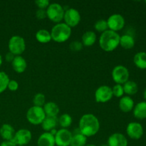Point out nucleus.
<instances>
[{
	"mask_svg": "<svg viewBox=\"0 0 146 146\" xmlns=\"http://www.w3.org/2000/svg\"><path fill=\"white\" fill-rule=\"evenodd\" d=\"M87 143V138L81 133H74L73 135L70 146H86Z\"/></svg>",
	"mask_w": 146,
	"mask_h": 146,
	"instance_id": "27",
	"label": "nucleus"
},
{
	"mask_svg": "<svg viewBox=\"0 0 146 146\" xmlns=\"http://www.w3.org/2000/svg\"><path fill=\"white\" fill-rule=\"evenodd\" d=\"M96 41V34L93 31H87L81 36V43L84 46H92Z\"/></svg>",
	"mask_w": 146,
	"mask_h": 146,
	"instance_id": "22",
	"label": "nucleus"
},
{
	"mask_svg": "<svg viewBox=\"0 0 146 146\" xmlns=\"http://www.w3.org/2000/svg\"><path fill=\"white\" fill-rule=\"evenodd\" d=\"M135 44V41L133 36L130 34H123L120 36L119 45L125 49H131L134 47Z\"/></svg>",
	"mask_w": 146,
	"mask_h": 146,
	"instance_id": "23",
	"label": "nucleus"
},
{
	"mask_svg": "<svg viewBox=\"0 0 146 146\" xmlns=\"http://www.w3.org/2000/svg\"><path fill=\"white\" fill-rule=\"evenodd\" d=\"M133 63L137 68L140 69H146V52L140 51L135 54Z\"/></svg>",
	"mask_w": 146,
	"mask_h": 146,
	"instance_id": "24",
	"label": "nucleus"
},
{
	"mask_svg": "<svg viewBox=\"0 0 146 146\" xmlns=\"http://www.w3.org/2000/svg\"><path fill=\"white\" fill-rule=\"evenodd\" d=\"M11 66L14 71L18 74H21L26 71L27 68V62L25 58L21 56H16L11 62Z\"/></svg>",
	"mask_w": 146,
	"mask_h": 146,
	"instance_id": "16",
	"label": "nucleus"
},
{
	"mask_svg": "<svg viewBox=\"0 0 146 146\" xmlns=\"http://www.w3.org/2000/svg\"><path fill=\"white\" fill-rule=\"evenodd\" d=\"M133 115L138 120H144L146 118V101L138 103L133 108Z\"/></svg>",
	"mask_w": 146,
	"mask_h": 146,
	"instance_id": "20",
	"label": "nucleus"
},
{
	"mask_svg": "<svg viewBox=\"0 0 146 146\" xmlns=\"http://www.w3.org/2000/svg\"><path fill=\"white\" fill-rule=\"evenodd\" d=\"M71 27L67 26L65 23L56 24L51 30V39L56 43H64L66 41L71 37Z\"/></svg>",
	"mask_w": 146,
	"mask_h": 146,
	"instance_id": "3",
	"label": "nucleus"
},
{
	"mask_svg": "<svg viewBox=\"0 0 146 146\" xmlns=\"http://www.w3.org/2000/svg\"><path fill=\"white\" fill-rule=\"evenodd\" d=\"M33 104L35 106L43 108L44 104H46V98L44 94H41V93H38V94H35L33 98Z\"/></svg>",
	"mask_w": 146,
	"mask_h": 146,
	"instance_id": "31",
	"label": "nucleus"
},
{
	"mask_svg": "<svg viewBox=\"0 0 146 146\" xmlns=\"http://www.w3.org/2000/svg\"><path fill=\"white\" fill-rule=\"evenodd\" d=\"M143 98H144V99H145V101H146V88L143 92Z\"/></svg>",
	"mask_w": 146,
	"mask_h": 146,
	"instance_id": "39",
	"label": "nucleus"
},
{
	"mask_svg": "<svg viewBox=\"0 0 146 146\" xmlns=\"http://www.w3.org/2000/svg\"><path fill=\"white\" fill-rule=\"evenodd\" d=\"M86 146H96V145H94V144H91H91H87V145Z\"/></svg>",
	"mask_w": 146,
	"mask_h": 146,
	"instance_id": "41",
	"label": "nucleus"
},
{
	"mask_svg": "<svg viewBox=\"0 0 146 146\" xmlns=\"http://www.w3.org/2000/svg\"><path fill=\"white\" fill-rule=\"evenodd\" d=\"M65 9L58 3H51L46 9L47 18L56 24H58L64 19Z\"/></svg>",
	"mask_w": 146,
	"mask_h": 146,
	"instance_id": "4",
	"label": "nucleus"
},
{
	"mask_svg": "<svg viewBox=\"0 0 146 146\" xmlns=\"http://www.w3.org/2000/svg\"><path fill=\"white\" fill-rule=\"evenodd\" d=\"M7 88L11 91H16L19 88V84L15 80H10L8 84Z\"/></svg>",
	"mask_w": 146,
	"mask_h": 146,
	"instance_id": "36",
	"label": "nucleus"
},
{
	"mask_svg": "<svg viewBox=\"0 0 146 146\" xmlns=\"http://www.w3.org/2000/svg\"><path fill=\"white\" fill-rule=\"evenodd\" d=\"M112 78L116 84L123 85L129 80L130 73L128 68L123 65H118L113 68Z\"/></svg>",
	"mask_w": 146,
	"mask_h": 146,
	"instance_id": "7",
	"label": "nucleus"
},
{
	"mask_svg": "<svg viewBox=\"0 0 146 146\" xmlns=\"http://www.w3.org/2000/svg\"><path fill=\"white\" fill-rule=\"evenodd\" d=\"M126 133L128 136L131 139L139 140L143 135V127L138 122H131L127 125Z\"/></svg>",
	"mask_w": 146,
	"mask_h": 146,
	"instance_id": "12",
	"label": "nucleus"
},
{
	"mask_svg": "<svg viewBox=\"0 0 146 146\" xmlns=\"http://www.w3.org/2000/svg\"><path fill=\"white\" fill-rule=\"evenodd\" d=\"M17 146H21V145H17Z\"/></svg>",
	"mask_w": 146,
	"mask_h": 146,
	"instance_id": "44",
	"label": "nucleus"
},
{
	"mask_svg": "<svg viewBox=\"0 0 146 146\" xmlns=\"http://www.w3.org/2000/svg\"><path fill=\"white\" fill-rule=\"evenodd\" d=\"M35 4L38 9H46L48 6H49L50 2L48 0H36L35 1Z\"/></svg>",
	"mask_w": 146,
	"mask_h": 146,
	"instance_id": "34",
	"label": "nucleus"
},
{
	"mask_svg": "<svg viewBox=\"0 0 146 146\" xmlns=\"http://www.w3.org/2000/svg\"><path fill=\"white\" fill-rule=\"evenodd\" d=\"M41 125L44 131L46 132H50L51 130L55 129L56 127L58 125V118L57 116H46Z\"/></svg>",
	"mask_w": 146,
	"mask_h": 146,
	"instance_id": "19",
	"label": "nucleus"
},
{
	"mask_svg": "<svg viewBox=\"0 0 146 146\" xmlns=\"http://www.w3.org/2000/svg\"><path fill=\"white\" fill-rule=\"evenodd\" d=\"M43 109L45 113L46 116L56 117L59 113V107L56 103L53 101L46 103L43 106Z\"/></svg>",
	"mask_w": 146,
	"mask_h": 146,
	"instance_id": "21",
	"label": "nucleus"
},
{
	"mask_svg": "<svg viewBox=\"0 0 146 146\" xmlns=\"http://www.w3.org/2000/svg\"><path fill=\"white\" fill-rule=\"evenodd\" d=\"M118 106H119V108L122 112L129 113L133 110L135 104H134L133 99L131 96H124L120 98Z\"/></svg>",
	"mask_w": 146,
	"mask_h": 146,
	"instance_id": "15",
	"label": "nucleus"
},
{
	"mask_svg": "<svg viewBox=\"0 0 146 146\" xmlns=\"http://www.w3.org/2000/svg\"><path fill=\"white\" fill-rule=\"evenodd\" d=\"M94 29L99 33H104L108 30L107 21L105 19H99L94 24Z\"/></svg>",
	"mask_w": 146,
	"mask_h": 146,
	"instance_id": "30",
	"label": "nucleus"
},
{
	"mask_svg": "<svg viewBox=\"0 0 146 146\" xmlns=\"http://www.w3.org/2000/svg\"><path fill=\"white\" fill-rule=\"evenodd\" d=\"M36 17L39 20H42L46 18V9H38L36 10Z\"/></svg>",
	"mask_w": 146,
	"mask_h": 146,
	"instance_id": "35",
	"label": "nucleus"
},
{
	"mask_svg": "<svg viewBox=\"0 0 146 146\" xmlns=\"http://www.w3.org/2000/svg\"><path fill=\"white\" fill-rule=\"evenodd\" d=\"M121 36L115 31L107 30L102 33L99 37L98 43L101 49L107 52H111L116 49L119 46Z\"/></svg>",
	"mask_w": 146,
	"mask_h": 146,
	"instance_id": "2",
	"label": "nucleus"
},
{
	"mask_svg": "<svg viewBox=\"0 0 146 146\" xmlns=\"http://www.w3.org/2000/svg\"><path fill=\"white\" fill-rule=\"evenodd\" d=\"M113 96L116 98H121L124 95V90L123 85L121 84H115L112 88Z\"/></svg>",
	"mask_w": 146,
	"mask_h": 146,
	"instance_id": "32",
	"label": "nucleus"
},
{
	"mask_svg": "<svg viewBox=\"0 0 146 146\" xmlns=\"http://www.w3.org/2000/svg\"><path fill=\"white\" fill-rule=\"evenodd\" d=\"M2 62H3L2 56H1V54H0V66H1V64H2Z\"/></svg>",
	"mask_w": 146,
	"mask_h": 146,
	"instance_id": "40",
	"label": "nucleus"
},
{
	"mask_svg": "<svg viewBox=\"0 0 146 146\" xmlns=\"http://www.w3.org/2000/svg\"><path fill=\"white\" fill-rule=\"evenodd\" d=\"M0 146H17V145L13 141V140H11V141H4L0 144Z\"/></svg>",
	"mask_w": 146,
	"mask_h": 146,
	"instance_id": "38",
	"label": "nucleus"
},
{
	"mask_svg": "<svg viewBox=\"0 0 146 146\" xmlns=\"http://www.w3.org/2000/svg\"><path fill=\"white\" fill-rule=\"evenodd\" d=\"M108 29L117 32L121 31L125 27V21L124 17L120 14H113L107 19Z\"/></svg>",
	"mask_w": 146,
	"mask_h": 146,
	"instance_id": "9",
	"label": "nucleus"
},
{
	"mask_svg": "<svg viewBox=\"0 0 146 146\" xmlns=\"http://www.w3.org/2000/svg\"><path fill=\"white\" fill-rule=\"evenodd\" d=\"M35 37L37 41L41 44H47L52 40L50 31L46 29H41L37 31V32L36 33Z\"/></svg>",
	"mask_w": 146,
	"mask_h": 146,
	"instance_id": "25",
	"label": "nucleus"
},
{
	"mask_svg": "<svg viewBox=\"0 0 146 146\" xmlns=\"http://www.w3.org/2000/svg\"><path fill=\"white\" fill-rule=\"evenodd\" d=\"M124 90V94H126L128 96H130L135 95L137 94L138 91V84L133 81H130L128 80L127 82L123 85Z\"/></svg>",
	"mask_w": 146,
	"mask_h": 146,
	"instance_id": "26",
	"label": "nucleus"
},
{
	"mask_svg": "<svg viewBox=\"0 0 146 146\" xmlns=\"http://www.w3.org/2000/svg\"><path fill=\"white\" fill-rule=\"evenodd\" d=\"M99 146H108V144H107V143H104V144H101V145H99Z\"/></svg>",
	"mask_w": 146,
	"mask_h": 146,
	"instance_id": "42",
	"label": "nucleus"
},
{
	"mask_svg": "<svg viewBox=\"0 0 146 146\" xmlns=\"http://www.w3.org/2000/svg\"><path fill=\"white\" fill-rule=\"evenodd\" d=\"M73 119L72 117L68 113H64L58 118V125L62 128L67 129L72 124Z\"/></svg>",
	"mask_w": 146,
	"mask_h": 146,
	"instance_id": "28",
	"label": "nucleus"
},
{
	"mask_svg": "<svg viewBox=\"0 0 146 146\" xmlns=\"http://www.w3.org/2000/svg\"><path fill=\"white\" fill-rule=\"evenodd\" d=\"M72 133L68 129L61 128L57 131L54 135L55 143L57 146H70L71 139H72Z\"/></svg>",
	"mask_w": 146,
	"mask_h": 146,
	"instance_id": "11",
	"label": "nucleus"
},
{
	"mask_svg": "<svg viewBox=\"0 0 146 146\" xmlns=\"http://www.w3.org/2000/svg\"><path fill=\"white\" fill-rule=\"evenodd\" d=\"M15 56H16L14 55L12 53H11L10 51H9V52L7 53L5 56L6 61H7V62H9V63H11L13 61V60L14 59V58H15Z\"/></svg>",
	"mask_w": 146,
	"mask_h": 146,
	"instance_id": "37",
	"label": "nucleus"
},
{
	"mask_svg": "<svg viewBox=\"0 0 146 146\" xmlns=\"http://www.w3.org/2000/svg\"><path fill=\"white\" fill-rule=\"evenodd\" d=\"M31 138H32V134L31 131L28 129L21 128L15 133V135L12 140L17 146H25L31 141Z\"/></svg>",
	"mask_w": 146,
	"mask_h": 146,
	"instance_id": "13",
	"label": "nucleus"
},
{
	"mask_svg": "<svg viewBox=\"0 0 146 146\" xmlns=\"http://www.w3.org/2000/svg\"><path fill=\"white\" fill-rule=\"evenodd\" d=\"M15 133V130L10 124L4 123L0 128V135L4 141H11Z\"/></svg>",
	"mask_w": 146,
	"mask_h": 146,
	"instance_id": "18",
	"label": "nucleus"
},
{
	"mask_svg": "<svg viewBox=\"0 0 146 146\" xmlns=\"http://www.w3.org/2000/svg\"><path fill=\"white\" fill-rule=\"evenodd\" d=\"M83 47H84V45L81 43V41H73L69 44L70 49L72 51H74V52L81 51L83 49Z\"/></svg>",
	"mask_w": 146,
	"mask_h": 146,
	"instance_id": "33",
	"label": "nucleus"
},
{
	"mask_svg": "<svg viewBox=\"0 0 146 146\" xmlns=\"http://www.w3.org/2000/svg\"><path fill=\"white\" fill-rule=\"evenodd\" d=\"M112 88L103 85L98 87L95 91V100L97 103H106L113 98Z\"/></svg>",
	"mask_w": 146,
	"mask_h": 146,
	"instance_id": "10",
	"label": "nucleus"
},
{
	"mask_svg": "<svg viewBox=\"0 0 146 146\" xmlns=\"http://www.w3.org/2000/svg\"><path fill=\"white\" fill-rule=\"evenodd\" d=\"M27 119L32 125H41L43 121L46 118V114L44 113L42 107H38L33 106L29 108L27 112Z\"/></svg>",
	"mask_w": 146,
	"mask_h": 146,
	"instance_id": "5",
	"label": "nucleus"
},
{
	"mask_svg": "<svg viewBox=\"0 0 146 146\" xmlns=\"http://www.w3.org/2000/svg\"><path fill=\"white\" fill-rule=\"evenodd\" d=\"M10 79L4 71H0V94L6 91Z\"/></svg>",
	"mask_w": 146,
	"mask_h": 146,
	"instance_id": "29",
	"label": "nucleus"
},
{
	"mask_svg": "<svg viewBox=\"0 0 146 146\" xmlns=\"http://www.w3.org/2000/svg\"><path fill=\"white\" fill-rule=\"evenodd\" d=\"M38 146H55V138L49 132H44L40 135L37 140Z\"/></svg>",
	"mask_w": 146,
	"mask_h": 146,
	"instance_id": "17",
	"label": "nucleus"
},
{
	"mask_svg": "<svg viewBox=\"0 0 146 146\" xmlns=\"http://www.w3.org/2000/svg\"><path fill=\"white\" fill-rule=\"evenodd\" d=\"M8 48L9 51L14 55L21 56L26 50L25 40L21 36H13L9 40Z\"/></svg>",
	"mask_w": 146,
	"mask_h": 146,
	"instance_id": "6",
	"label": "nucleus"
},
{
	"mask_svg": "<svg viewBox=\"0 0 146 146\" xmlns=\"http://www.w3.org/2000/svg\"><path fill=\"white\" fill-rule=\"evenodd\" d=\"M145 4H146V1H145Z\"/></svg>",
	"mask_w": 146,
	"mask_h": 146,
	"instance_id": "43",
	"label": "nucleus"
},
{
	"mask_svg": "<svg viewBox=\"0 0 146 146\" xmlns=\"http://www.w3.org/2000/svg\"><path fill=\"white\" fill-rule=\"evenodd\" d=\"M81 19L79 11L74 8H68L65 10L64 21L67 26L72 28L78 25Z\"/></svg>",
	"mask_w": 146,
	"mask_h": 146,
	"instance_id": "8",
	"label": "nucleus"
},
{
	"mask_svg": "<svg viewBox=\"0 0 146 146\" xmlns=\"http://www.w3.org/2000/svg\"><path fill=\"white\" fill-rule=\"evenodd\" d=\"M107 144L108 146H128V142L123 134L115 133L108 137Z\"/></svg>",
	"mask_w": 146,
	"mask_h": 146,
	"instance_id": "14",
	"label": "nucleus"
},
{
	"mask_svg": "<svg viewBox=\"0 0 146 146\" xmlns=\"http://www.w3.org/2000/svg\"><path fill=\"white\" fill-rule=\"evenodd\" d=\"M100 129V122L94 114L86 113L81 116L78 123L80 133L86 137H92L98 133Z\"/></svg>",
	"mask_w": 146,
	"mask_h": 146,
	"instance_id": "1",
	"label": "nucleus"
}]
</instances>
